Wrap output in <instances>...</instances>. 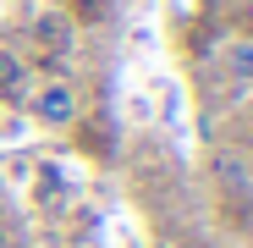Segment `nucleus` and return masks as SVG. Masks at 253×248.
I'll use <instances>...</instances> for the list:
<instances>
[{
  "label": "nucleus",
  "instance_id": "1",
  "mask_svg": "<svg viewBox=\"0 0 253 248\" xmlns=\"http://www.w3.org/2000/svg\"><path fill=\"white\" fill-rule=\"evenodd\" d=\"M28 99H33V116L50 121V127H66V121L77 116V89L72 83H44V89L28 94Z\"/></svg>",
  "mask_w": 253,
  "mask_h": 248
},
{
  "label": "nucleus",
  "instance_id": "2",
  "mask_svg": "<svg viewBox=\"0 0 253 248\" xmlns=\"http://www.w3.org/2000/svg\"><path fill=\"white\" fill-rule=\"evenodd\" d=\"M0 89H6L11 99H28V77H22L17 55H0Z\"/></svg>",
  "mask_w": 253,
  "mask_h": 248
},
{
  "label": "nucleus",
  "instance_id": "3",
  "mask_svg": "<svg viewBox=\"0 0 253 248\" xmlns=\"http://www.w3.org/2000/svg\"><path fill=\"white\" fill-rule=\"evenodd\" d=\"M39 39H44V45H55V55H66V50H72V28H61L55 17L39 22Z\"/></svg>",
  "mask_w": 253,
  "mask_h": 248
},
{
  "label": "nucleus",
  "instance_id": "4",
  "mask_svg": "<svg viewBox=\"0 0 253 248\" xmlns=\"http://www.w3.org/2000/svg\"><path fill=\"white\" fill-rule=\"evenodd\" d=\"M226 66H231V77H253V45H248V39L226 50Z\"/></svg>",
  "mask_w": 253,
  "mask_h": 248
},
{
  "label": "nucleus",
  "instance_id": "5",
  "mask_svg": "<svg viewBox=\"0 0 253 248\" xmlns=\"http://www.w3.org/2000/svg\"><path fill=\"white\" fill-rule=\"evenodd\" d=\"M0 248H11V237H6V226H0Z\"/></svg>",
  "mask_w": 253,
  "mask_h": 248
},
{
  "label": "nucleus",
  "instance_id": "6",
  "mask_svg": "<svg viewBox=\"0 0 253 248\" xmlns=\"http://www.w3.org/2000/svg\"><path fill=\"white\" fill-rule=\"evenodd\" d=\"M154 248H171V243H154Z\"/></svg>",
  "mask_w": 253,
  "mask_h": 248
},
{
  "label": "nucleus",
  "instance_id": "7",
  "mask_svg": "<svg viewBox=\"0 0 253 248\" xmlns=\"http://www.w3.org/2000/svg\"><path fill=\"white\" fill-rule=\"evenodd\" d=\"M248 6H253V0H248Z\"/></svg>",
  "mask_w": 253,
  "mask_h": 248
}]
</instances>
